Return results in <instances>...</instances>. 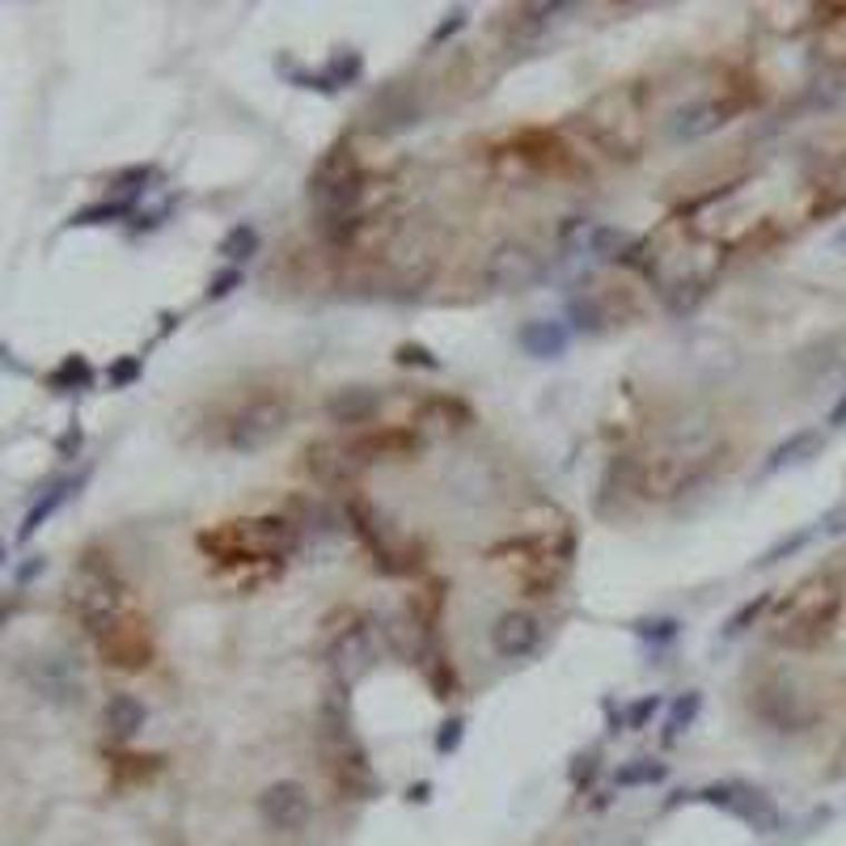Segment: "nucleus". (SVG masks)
<instances>
[{
    "label": "nucleus",
    "instance_id": "f257e3e1",
    "mask_svg": "<svg viewBox=\"0 0 846 846\" xmlns=\"http://www.w3.org/2000/svg\"><path fill=\"white\" fill-rule=\"evenodd\" d=\"M199 550L216 559V563H229V568H250V563H279L296 554L301 547V525L288 517H237V521H220V525L204 529Z\"/></svg>",
    "mask_w": 846,
    "mask_h": 846
},
{
    "label": "nucleus",
    "instance_id": "f03ea898",
    "mask_svg": "<svg viewBox=\"0 0 846 846\" xmlns=\"http://www.w3.org/2000/svg\"><path fill=\"white\" fill-rule=\"evenodd\" d=\"M317 745H322V758H326V770L335 775L338 787L347 791H360L364 800L377 796V775L368 766V749L360 745L356 728H352V707H347V690L331 686L322 702H317Z\"/></svg>",
    "mask_w": 846,
    "mask_h": 846
},
{
    "label": "nucleus",
    "instance_id": "7ed1b4c3",
    "mask_svg": "<svg viewBox=\"0 0 846 846\" xmlns=\"http://www.w3.org/2000/svg\"><path fill=\"white\" fill-rule=\"evenodd\" d=\"M293 423V399L279 394V390H258V394H246L229 411L225 420V449L229 453H263L267 444H275Z\"/></svg>",
    "mask_w": 846,
    "mask_h": 846
},
{
    "label": "nucleus",
    "instance_id": "20e7f679",
    "mask_svg": "<svg viewBox=\"0 0 846 846\" xmlns=\"http://www.w3.org/2000/svg\"><path fill=\"white\" fill-rule=\"evenodd\" d=\"M343 517H347V529L356 533L360 547L368 550L377 576H385V580H406V576H415V571L423 568L420 547L399 542V538L385 529V517H377V508L368 504L364 495L352 491V495L343 500Z\"/></svg>",
    "mask_w": 846,
    "mask_h": 846
},
{
    "label": "nucleus",
    "instance_id": "39448f33",
    "mask_svg": "<svg viewBox=\"0 0 846 846\" xmlns=\"http://www.w3.org/2000/svg\"><path fill=\"white\" fill-rule=\"evenodd\" d=\"M606 106H610L613 115H606L601 106L592 102L584 115H580V127L589 131V140L606 157H622V161H634L639 157V140H643V124H639V110H634V98L627 89H610V94H601Z\"/></svg>",
    "mask_w": 846,
    "mask_h": 846
},
{
    "label": "nucleus",
    "instance_id": "423d86ee",
    "mask_svg": "<svg viewBox=\"0 0 846 846\" xmlns=\"http://www.w3.org/2000/svg\"><path fill=\"white\" fill-rule=\"evenodd\" d=\"M326 673H331V686L338 690H356L364 677L377 669L381 660V648H377V631H373V622L368 618H352L347 627H338L331 639H326Z\"/></svg>",
    "mask_w": 846,
    "mask_h": 846
},
{
    "label": "nucleus",
    "instance_id": "0eeeda50",
    "mask_svg": "<svg viewBox=\"0 0 846 846\" xmlns=\"http://www.w3.org/2000/svg\"><path fill=\"white\" fill-rule=\"evenodd\" d=\"M547 275V254L538 250L529 237H504L486 250L479 279L486 284V293H525L538 279Z\"/></svg>",
    "mask_w": 846,
    "mask_h": 846
},
{
    "label": "nucleus",
    "instance_id": "6e6552de",
    "mask_svg": "<svg viewBox=\"0 0 846 846\" xmlns=\"http://www.w3.org/2000/svg\"><path fill=\"white\" fill-rule=\"evenodd\" d=\"M711 474V465L698 453H673V458H652V462H634V495L648 504H669L681 500L686 491H695Z\"/></svg>",
    "mask_w": 846,
    "mask_h": 846
},
{
    "label": "nucleus",
    "instance_id": "1a4fd4ad",
    "mask_svg": "<svg viewBox=\"0 0 846 846\" xmlns=\"http://www.w3.org/2000/svg\"><path fill=\"white\" fill-rule=\"evenodd\" d=\"M838 606H843V597L838 589H829V584H808L791 597V606L783 613V631H779V643L787 648H813V643H822L829 627H834V618H838Z\"/></svg>",
    "mask_w": 846,
    "mask_h": 846
},
{
    "label": "nucleus",
    "instance_id": "9d476101",
    "mask_svg": "<svg viewBox=\"0 0 846 846\" xmlns=\"http://www.w3.org/2000/svg\"><path fill=\"white\" fill-rule=\"evenodd\" d=\"M695 800L711 804V808L728 813V817H737V822L749 825L754 834H775V829L783 825L779 804L770 800L761 787H754V783H740V779L707 783V787H698L695 791Z\"/></svg>",
    "mask_w": 846,
    "mask_h": 846
},
{
    "label": "nucleus",
    "instance_id": "9b49d317",
    "mask_svg": "<svg viewBox=\"0 0 846 846\" xmlns=\"http://www.w3.org/2000/svg\"><path fill=\"white\" fill-rule=\"evenodd\" d=\"M254 813L272 834H301L314 817V800H309L305 783L275 779L254 796Z\"/></svg>",
    "mask_w": 846,
    "mask_h": 846
},
{
    "label": "nucleus",
    "instance_id": "f8f14e48",
    "mask_svg": "<svg viewBox=\"0 0 846 846\" xmlns=\"http://www.w3.org/2000/svg\"><path fill=\"white\" fill-rule=\"evenodd\" d=\"M411 453H420V436H415V427H406V423L364 427V432L343 441V458L352 465L394 462V458H411Z\"/></svg>",
    "mask_w": 846,
    "mask_h": 846
},
{
    "label": "nucleus",
    "instance_id": "ddd939ff",
    "mask_svg": "<svg viewBox=\"0 0 846 846\" xmlns=\"http://www.w3.org/2000/svg\"><path fill=\"white\" fill-rule=\"evenodd\" d=\"M737 110H740L737 102H719L716 94L690 98V102L673 106V110L665 115V136H669L673 145H695V140H702V136L719 131Z\"/></svg>",
    "mask_w": 846,
    "mask_h": 846
},
{
    "label": "nucleus",
    "instance_id": "4468645a",
    "mask_svg": "<svg viewBox=\"0 0 846 846\" xmlns=\"http://www.w3.org/2000/svg\"><path fill=\"white\" fill-rule=\"evenodd\" d=\"M542 634L547 627L533 610H504L491 627V652L508 665H521L542 648Z\"/></svg>",
    "mask_w": 846,
    "mask_h": 846
},
{
    "label": "nucleus",
    "instance_id": "2eb2a0df",
    "mask_svg": "<svg viewBox=\"0 0 846 846\" xmlns=\"http://www.w3.org/2000/svg\"><path fill=\"white\" fill-rule=\"evenodd\" d=\"M98 648L102 656L115 665V669H145L148 660H153V639H148V627L140 618H115L102 634H98Z\"/></svg>",
    "mask_w": 846,
    "mask_h": 846
},
{
    "label": "nucleus",
    "instance_id": "dca6fc26",
    "mask_svg": "<svg viewBox=\"0 0 846 846\" xmlns=\"http://www.w3.org/2000/svg\"><path fill=\"white\" fill-rule=\"evenodd\" d=\"M411 665L420 669L423 686L432 690V698H441V702L458 698V690H462V677H458V665H453L449 648L441 643V634H427V639H420V643H415V656H411Z\"/></svg>",
    "mask_w": 846,
    "mask_h": 846
},
{
    "label": "nucleus",
    "instance_id": "f3484780",
    "mask_svg": "<svg viewBox=\"0 0 846 846\" xmlns=\"http://www.w3.org/2000/svg\"><path fill=\"white\" fill-rule=\"evenodd\" d=\"M381 390L373 385H338L331 399L322 402V411H326V420L338 423V427H364V423L377 420L381 411Z\"/></svg>",
    "mask_w": 846,
    "mask_h": 846
},
{
    "label": "nucleus",
    "instance_id": "a211bd4d",
    "mask_svg": "<svg viewBox=\"0 0 846 846\" xmlns=\"http://www.w3.org/2000/svg\"><path fill=\"white\" fill-rule=\"evenodd\" d=\"M517 347L529 360H559L568 356L571 347V326L559 317H529L525 326L517 331Z\"/></svg>",
    "mask_w": 846,
    "mask_h": 846
},
{
    "label": "nucleus",
    "instance_id": "6ab92c4d",
    "mask_svg": "<svg viewBox=\"0 0 846 846\" xmlns=\"http://www.w3.org/2000/svg\"><path fill=\"white\" fill-rule=\"evenodd\" d=\"M145 719H148V707L136 695H110L106 698L102 724H106V732H110V740H119V745L131 740L140 728H145Z\"/></svg>",
    "mask_w": 846,
    "mask_h": 846
},
{
    "label": "nucleus",
    "instance_id": "aec40b11",
    "mask_svg": "<svg viewBox=\"0 0 846 846\" xmlns=\"http://www.w3.org/2000/svg\"><path fill=\"white\" fill-rule=\"evenodd\" d=\"M305 470H309V479L322 486H343L347 483V474H352V462L343 458V444H326V441H314L305 449Z\"/></svg>",
    "mask_w": 846,
    "mask_h": 846
},
{
    "label": "nucleus",
    "instance_id": "412c9836",
    "mask_svg": "<svg viewBox=\"0 0 846 846\" xmlns=\"http://www.w3.org/2000/svg\"><path fill=\"white\" fill-rule=\"evenodd\" d=\"M822 453V427H800V432H791L787 441H779L770 449V458H766V474H779L787 465H800L808 458H817Z\"/></svg>",
    "mask_w": 846,
    "mask_h": 846
},
{
    "label": "nucleus",
    "instance_id": "4be33fe9",
    "mask_svg": "<svg viewBox=\"0 0 846 846\" xmlns=\"http://www.w3.org/2000/svg\"><path fill=\"white\" fill-rule=\"evenodd\" d=\"M81 483H85V474H81V479H68V483H56L51 491H42L39 500H35V508L26 512V521H21V529H18L21 542H30V538H35V533L42 529V521H51V517H56V512H60V508L68 504V500H72L77 491H81Z\"/></svg>",
    "mask_w": 846,
    "mask_h": 846
},
{
    "label": "nucleus",
    "instance_id": "5701e85b",
    "mask_svg": "<svg viewBox=\"0 0 846 846\" xmlns=\"http://www.w3.org/2000/svg\"><path fill=\"white\" fill-rule=\"evenodd\" d=\"M258 250H263V233H258V225H250V220L229 225L225 237L216 242V254H220L225 267H242V263H250Z\"/></svg>",
    "mask_w": 846,
    "mask_h": 846
},
{
    "label": "nucleus",
    "instance_id": "b1692460",
    "mask_svg": "<svg viewBox=\"0 0 846 846\" xmlns=\"http://www.w3.org/2000/svg\"><path fill=\"white\" fill-rule=\"evenodd\" d=\"M669 779V761L660 758H631L613 770V791H634V787H656Z\"/></svg>",
    "mask_w": 846,
    "mask_h": 846
},
{
    "label": "nucleus",
    "instance_id": "393cba45",
    "mask_svg": "<svg viewBox=\"0 0 846 846\" xmlns=\"http://www.w3.org/2000/svg\"><path fill=\"white\" fill-rule=\"evenodd\" d=\"M698 711H702V695H698V690H686V695H677L673 702H669L665 728H660V745H677V740L686 737V732L695 728Z\"/></svg>",
    "mask_w": 846,
    "mask_h": 846
},
{
    "label": "nucleus",
    "instance_id": "a878e982",
    "mask_svg": "<svg viewBox=\"0 0 846 846\" xmlns=\"http://www.w3.org/2000/svg\"><path fill=\"white\" fill-rule=\"evenodd\" d=\"M568 317L576 331H584V335H601L606 326H610V309H606V301L597 293H580L568 301Z\"/></svg>",
    "mask_w": 846,
    "mask_h": 846
},
{
    "label": "nucleus",
    "instance_id": "bb28decb",
    "mask_svg": "<svg viewBox=\"0 0 846 846\" xmlns=\"http://www.w3.org/2000/svg\"><path fill=\"white\" fill-rule=\"evenodd\" d=\"M639 237H631L627 229H613V225H592L589 229V250L606 263H622Z\"/></svg>",
    "mask_w": 846,
    "mask_h": 846
},
{
    "label": "nucleus",
    "instance_id": "cd10ccee",
    "mask_svg": "<svg viewBox=\"0 0 846 846\" xmlns=\"http://www.w3.org/2000/svg\"><path fill=\"white\" fill-rule=\"evenodd\" d=\"M131 199H102V204H89V208L81 212H72L68 216V225L72 229H89V225H115V220H124V216H131Z\"/></svg>",
    "mask_w": 846,
    "mask_h": 846
},
{
    "label": "nucleus",
    "instance_id": "c85d7f7f",
    "mask_svg": "<svg viewBox=\"0 0 846 846\" xmlns=\"http://www.w3.org/2000/svg\"><path fill=\"white\" fill-rule=\"evenodd\" d=\"M94 377H98V373H94V364H89V360L68 356L56 373H47V385H51V390H89Z\"/></svg>",
    "mask_w": 846,
    "mask_h": 846
},
{
    "label": "nucleus",
    "instance_id": "c756f323",
    "mask_svg": "<svg viewBox=\"0 0 846 846\" xmlns=\"http://www.w3.org/2000/svg\"><path fill=\"white\" fill-rule=\"evenodd\" d=\"M322 77H326L331 89L356 85L360 77H364V56H360V51H338V56H331V63L322 68Z\"/></svg>",
    "mask_w": 846,
    "mask_h": 846
},
{
    "label": "nucleus",
    "instance_id": "7c9ffc66",
    "mask_svg": "<svg viewBox=\"0 0 846 846\" xmlns=\"http://www.w3.org/2000/svg\"><path fill=\"white\" fill-rule=\"evenodd\" d=\"M148 183H157V166H131L110 178V187L119 190V199H131V204H136L140 190H148Z\"/></svg>",
    "mask_w": 846,
    "mask_h": 846
},
{
    "label": "nucleus",
    "instance_id": "2f4dec72",
    "mask_svg": "<svg viewBox=\"0 0 846 846\" xmlns=\"http://www.w3.org/2000/svg\"><path fill=\"white\" fill-rule=\"evenodd\" d=\"M631 631L639 639H648L652 648H665V643H673L677 634H681V622L677 618H639V622H631Z\"/></svg>",
    "mask_w": 846,
    "mask_h": 846
},
{
    "label": "nucleus",
    "instance_id": "473e14b6",
    "mask_svg": "<svg viewBox=\"0 0 846 846\" xmlns=\"http://www.w3.org/2000/svg\"><path fill=\"white\" fill-rule=\"evenodd\" d=\"M770 601H775L770 592H761V597H754V601H745V606H740V610L732 613L728 622H724V639H737V634L749 631V627L758 622L761 613H766V606H770Z\"/></svg>",
    "mask_w": 846,
    "mask_h": 846
},
{
    "label": "nucleus",
    "instance_id": "72a5a7b5",
    "mask_svg": "<svg viewBox=\"0 0 846 846\" xmlns=\"http://www.w3.org/2000/svg\"><path fill=\"white\" fill-rule=\"evenodd\" d=\"M660 711H665V698L660 695H639L631 707L622 711V719H627V732H643V728H648Z\"/></svg>",
    "mask_w": 846,
    "mask_h": 846
},
{
    "label": "nucleus",
    "instance_id": "f704fd0d",
    "mask_svg": "<svg viewBox=\"0 0 846 846\" xmlns=\"http://www.w3.org/2000/svg\"><path fill=\"white\" fill-rule=\"evenodd\" d=\"M597 775H601V749L592 745V749H584V754H576V761H571V787L584 796V791H592V783H597Z\"/></svg>",
    "mask_w": 846,
    "mask_h": 846
},
{
    "label": "nucleus",
    "instance_id": "c9c22d12",
    "mask_svg": "<svg viewBox=\"0 0 846 846\" xmlns=\"http://www.w3.org/2000/svg\"><path fill=\"white\" fill-rule=\"evenodd\" d=\"M817 533H822V529H796L791 538H783V542H775V547L766 550V554H761V559H758V563H754V568H775V563H783L787 554H796V550L808 547V542H813Z\"/></svg>",
    "mask_w": 846,
    "mask_h": 846
},
{
    "label": "nucleus",
    "instance_id": "e433bc0d",
    "mask_svg": "<svg viewBox=\"0 0 846 846\" xmlns=\"http://www.w3.org/2000/svg\"><path fill=\"white\" fill-rule=\"evenodd\" d=\"M394 360L406 364V368H427V373H441V356H436L432 347H423V343H399V347H394Z\"/></svg>",
    "mask_w": 846,
    "mask_h": 846
},
{
    "label": "nucleus",
    "instance_id": "4c0bfd02",
    "mask_svg": "<svg viewBox=\"0 0 846 846\" xmlns=\"http://www.w3.org/2000/svg\"><path fill=\"white\" fill-rule=\"evenodd\" d=\"M145 377V360L140 356H119L110 368H106V381H110V390H127V385H136V381Z\"/></svg>",
    "mask_w": 846,
    "mask_h": 846
},
{
    "label": "nucleus",
    "instance_id": "58836bf2",
    "mask_svg": "<svg viewBox=\"0 0 846 846\" xmlns=\"http://www.w3.org/2000/svg\"><path fill=\"white\" fill-rule=\"evenodd\" d=\"M246 284V272L242 267H225L220 275H212L208 279V288H204V301H225V296H233L237 288Z\"/></svg>",
    "mask_w": 846,
    "mask_h": 846
},
{
    "label": "nucleus",
    "instance_id": "ea45409f",
    "mask_svg": "<svg viewBox=\"0 0 846 846\" xmlns=\"http://www.w3.org/2000/svg\"><path fill=\"white\" fill-rule=\"evenodd\" d=\"M462 740H465V716H449L441 724V732H436V754H441V758H453V754L462 749Z\"/></svg>",
    "mask_w": 846,
    "mask_h": 846
},
{
    "label": "nucleus",
    "instance_id": "a19ab883",
    "mask_svg": "<svg viewBox=\"0 0 846 846\" xmlns=\"http://www.w3.org/2000/svg\"><path fill=\"white\" fill-rule=\"evenodd\" d=\"M465 26H470V9H453V13H444V21L427 35V51H436L441 42H449L453 35H462Z\"/></svg>",
    "mask_w": 846,
    "mask_h": 846
},
{
    "label": "nucleus",
    "instance_id": "79ce46f5",
    "mask_svg": "<svg viewBox=\"0 0 846 846\" xmlns=\"http://www.w3.org/2000/svg\"><path fill=\"white\" fill-rule=\"evenodd\" d=\"M406 800H411V804H415V800L427 804V800H432V783H420V787L411 783V787H406Z\"/></svg>",
    "mask_w": 846,
    "mask_h": 846
},
{
    "label": "nucleus",
    "instance_id": "37998d69",
    "mask_svg": "<svg viewBox=\"0 0 846 846\" xmlns=\"http://www.w3.org/2000/svg\"><path fill=\"white\" fill-rule=\"evenodd\" d=\"M77 449H81V427H72V432L60 441V453H77Z\"/></svg>",
    "mask_w": 846,
    "mask_h": 846
},
{
    "label": "nucleus",
    "instance_id": "c03bdc74",
    "mask_svg": "<svg viewBox=\"0 0 846 846\" xmlns=\"http://www.w3.org/2000/svg\"><path fill=\"white\" fill-rule=\"evenodd\" d=\"M829 423H834V427H846V394L834 402V411H829Z\"/></svg>",
    "mask_w": 846,
    "mask_h": 846
},
{
    "label": "nucleus",
    "instance_id": "a18cd8bd",
    "mask_svg": "<svg viewBox=\"0 0 846 846\" xmlns=\"http://www.w3.org/2000/svg\"><path fill=\"white\" fill-rule=\"evenodd\" d=\"M9 618H13V601H0V627H4Z\"/></svg>",
    "mask_w": 846,
    "mask_h": 846
},
{
    "label": "nucleus",
    "instance_id": "49530a36",
    "mask_svg": "<svg viewBox=\"0 0 846 846\" xmlns=\"http://www.w3.org/2000/svg\"><path fill=\"white\" fill-rule=\"evenodd\" d=\"M834 242H838V246H846V225L838 229V237H834Z\"/></svg>",
    "mask_w": 846,
    "mask_h": 846
},
{
    "label": "nucleus",
    "instance_id": "de8ad7c7",
    "mask_svg": "<svg viewBox=\"0 0 846 846\" xmlns=\"http://www.w3.org/2000/svg\"><path fill=\"white\" fill-rule=\"evenodd\" d=\"M0 559H4V547H0Z\"/></svg>",
    "mask_w": 846,
    "mask_h": 846
}]
</instances>
